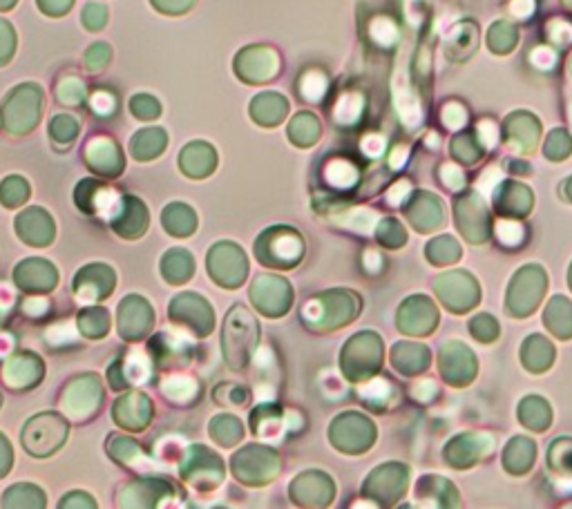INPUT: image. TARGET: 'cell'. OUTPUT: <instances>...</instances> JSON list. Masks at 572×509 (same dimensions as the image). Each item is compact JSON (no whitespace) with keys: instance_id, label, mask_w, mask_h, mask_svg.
<instances>
[{"instance_id":"6da1fadb","label":"cell","mask_w":572,"mask_h":509,"mask_svg":"<svg viewBox=\"0 0 572 509\" xmlns=\"http://www.w3.org/2000/svg\"><path fill=\"white\" fill-rule=\"evenodd\" d=\"M257 347H260V324L246 306L235 304L226 313L222 326V353L226 364L233 371L246 369Z\"/></svg>"},{"instance_id":"7a4b0ae2","label":"cell","mask_w":572,"mask_h":509,"mask_svg":"<svg viewBox=\"0 0 572 509\" xmlns=\"http://www.w3.org/2000/svg\"><path fill=\"white\" fill-rule=\"evenodd\" d=\"M304 255V239L295 228L273 226L255 239V257L262 266L269 268H293Z\"/></svg>"},{"instance_id":"3957f363","label":"cell","mask_w":572,"mask_h":509,"mask_svg":"<svg viewBox=\"0 0 572 509\" xmlns=\"http://www.w3.org/2000/svg\"><path fill=\"white\" fill-rule=\"evenodd\" d=\"M68 434V420L61 414H54V411H45V414H36L25 422L21 434L23 449L34 458H47L65 445Z\"/></svg>"},{"instance_id":"277c9868","label":"cell","mask_w":572,"mask_h":509,"mask_svg":"<svg viewBox=\"0 0 572 509\" xmlns=\"http://www.w3.org/2000/svg\"><path fill=\"white\" fill-rule=\"evenodd\" d=\"M233 474L244 485L262 487L280 474L282 458L278 451L266 445H246L231 460Z\"/></svg>"},{"instance_id":"5b68a950","label":"cell","mask_w":572,"mask_h":509,"mask_svg":"<svg viewBox=\"0 0 572 509\" xmlns=\"http://www.w3.org/2000/svg\"><path fill=\"white\" fill-rule=\"evenodd\" d=\"M61 409L63 414L74 422H88L99 414L103 402V387L99 376L94 373H81L63 387L61 393Z\"/></svg>"},{"instance_id":"8992f818","label":"cell","mask_w":572,"mask_h":509,"mask_svg":"<svg viewBox=\"0 0 572 509\" xmlns=\"http://www.w3.org/2000/svg\"><path fill=\"white\" fill-rule=\"evenodd\" d=\"M179 474L184 483L199 489V492H211L224 483L226 467L213 449L204 445H193L186 449L184 458H181Z\"/></svg>"},{"instance_id":"52a82bcc","label":"cell","mask_w":572,"mask_h":509,"mask_svg":"<svg viewBox=\"0 0 572 509\" xmlns=\"http://www.w3.org/2000/svg\"><path fill=\"white\" fill-rule=\"evenodd\" d=\"M206 268L213 282L219 286L237 288L244 284L246 275H249V259L237 244L217 242L206 257Z\"/></svg>"},{"instance_id":"ba28073f","label":"cell","mask_w":572,"mask_h":509,"mask_svg":"<svg viewBox=\"0 0 572 509\" xmlns=\"http://www.w3.org/2000/svg\"><path fill=\"white\" fill-rule=\"evenodd\" d=\"M168 318L184 326L195 338H206L215 329V311L202 295L181 293L168 306Z\"/></svg>"},{"instance_id":"9c48e42d","label":"cell","mask_w":572,"mask_h":509,"mask_svg":"<svg viewBox=\"0 0 572 509\" xmlns=\"http://www.w3.org/2000/svg\"><path fill=\"white\" fill-rule=\"evenodd\" d=\"M251 302L266 318H284L291 309V284L278 275H257L251 286Z\"/></svg>"},{"instance_id":"30bf717a","label":"cell","mask_w":572,"mask_h":509,"mask_svg":"<svg viewBox=\"0 0 572 509\" xmlns=\"http://www.w3.org/2000/svg\"><path fill=\"white\" fill-rule=\"evenodd\" d=\"M177 496L175 487L164 478L130 480L117 492L119 507H164Z\"/></svg>"},{"instance_id":"8fae6325","label":"cell","mask_w":572,"mask_h":509,"mask_svg":"<svg viewBox=\"0 0 572 509\" xmlns=\"http://www.w3.org/2000/svg\"><path fill=\"white\" fill-rule=\"evenodd\" d=\"M152 371H155V362H152L150 355L139 349L126 351L110 364L108 369L110 387L114 391H128L132 387H141V384H146L152 378Z\"/></svg>"},{"instance_id":"7c38bea8","label":"cell","mask_w":572,"mask_h":509,"mask_svg":"<svg viewBox=\"0 0 572 509\" xmlns=\"http://www.w3.org/2000/svg\"><path fill=\"white\" fill-rule=\"evenodd\" d=\"M152 326H155V311H152L148 300H143L141 295H128L119 304L117 331L123 340L139 342L148 338Z\"/></svg>"},{"instance_id":"4fadbf2b","label":"cell","mask_w":572,"mask_h":509,"mask_svg":"<svg viewBox=\"0 0 572 509\" xmlns=\"http://www.w3.org/2000/svg\"><path fill=\"white\" fill-rule=\"evenodd\" d=\"M5 387L12 391H30L45 378V362L32 351L12 353L0 371Z\"/></svg>"},{"instance_id":"5bb4252c","label":"cell","mask_w":572,"mask_h":509,"mask_svg":"<svg viewBox=\"0 0 572 509\" xmlns=\"http://www.w3.org/2000/svg\"><path fill=\"white\" fill-rule=\"evenodd\" d=\"M150 358L159 369L188 367L195 358V344L188 335L164 331L150 340Z\"/></svg>"},{"instance_id":"9a60e30c","label":"cell","mask_w":572,"mask_h":509,"mask_svg":"<svg viewBox=\"0 0 572 509\" xmlns=\"http://www.w3.org/2000/svg\"><path fill=\"white\" fill-rule=\"evenodd\" d=\"M117 286V273L108 264H88L74 277V297L83 304H97L112 295Z\"/></svg>"},{"instance_id":"2e32d148","label":"cell","mask_w":572,"mask_h":509,"mask_svg":"<svg viewBox=\"0 0 572 509\" xmlns=\"http://www.w3.org/2000/svg\"><path fill=\"white\" fill-rule=\"evenodd\" d=\"M14 284L25 293L45 295L54 291L56 284H59V271H56L54 264L47 262V259H23L14 271Z\"/></svg>"},{"instance_id":"e0dca14e","label":"cell","mask_w":572,"mask_h":509,"mask_svg":"<svg viewBox=\"0 0 572 509\" xmlns=\"http://www.w3.org/2000/svg\"><path fill=\"white\" fill-rule=\"evenodd\" d=\"M152 416H155V405L152 400L141 391H128L114 402L112 407V418L121 429L128 431H143L148 425Z\"/></svg>"},{"instance_id":"ac0fdd59","label":"cell","mask_w":572,"mask_h":509,"mask_svg":"<svg viewBox=\"0 0 572 509\" xmlns=\"http://www.w3.org/2000/svg\"><path fill=\"white\" fill-rule=\"evenodd\" d=\"M112 230L123 239H139L148 230V208L137 197H123L119 199L117 210L108 219Z\"/></svg>"},{"instance_id":"d6986e66","label":"cell","mask_w":572,"mask_h":509,"mask_svg":"<svg viewBox=\"0 0 572 509\" xmlns=\"http://www.w3.org/2000/svg\"><path fill=\"white\" fill-rule=\"evenodd\" d=\"M121 199V192L112 190L106 184H99V181H81L76 186V206H79L85 215H99L110 219L114 210H117V204Z\"/></svg>"},{"instance_id":"ffe728a7","label":"cell","mask_w":572,"mask_h":509,"mask_svg":"<svg viewBox=\"0 0 572 509\" xmlns=\"http://www.w3.org/2000/svg\"><path fill=\"white\" fill-rule=\"evenodd\" d=\"M16 233L25 244H30L34 248H45L54 242L56 224L47 210L27 208L16 217Z\"/></svg>"},{"instance_id":"44dd1931","label":"cell","mask_w":572,"mask_h":509,"mask_svg":"<svg viewBox=\"0 0 572 509\" xmlns=\"http://www.w3.org/2000/svg\"><path fill=\"white\" fill-rule=\"evenodd\" d=\"M251 431L257 438L264 440V443L269 445L278 443L286 431H289L286 411L275 405H269V402H262V405H257L251 414Z\"/></svg>"},{"instance_id":"7402d4cb","label":"cell","mask_w":572,"mask_h":509,"mask_svg":"<svg viewBox=\"0 0 572 509\" xmlns=\"http://www.w3.org/2000/svg\"><path fill=\"white\" fill-rule=\"evenodd\" d=\"M289 492L298 505H324L333 496V485L320 472H304L293 480Z\"/></svg>"},{"instance_id":"603a6c76","label":"cell","mask_w":572,"mask_h":509,"mask_svg":"<svg viewBox=\"0 0 572 509\" xmlns=\"http://www.w3.org/2000/svg\"><path fill=\"white\" fill-rule=\"evenodd\" d=\"M108 454L112 460H117L121 467L135 469V472H148V469L155 467V460H152L150 454H146V449H143L137 440L126 436L112 434L108 438Z\"/></svg>"},{"instance_id":"cb8c5ba5","label":"cell","mask_w":572,"mask_h":509,"mask_svg":"<svg viewBox=\"0 0 572 509\" xmlns=\"http://www.w3.org/2000/svg\"><path fill=\"white\" fill-rule=\"evenodd\" d=\"M161 393L177 407H190L202 396V387H199V380L188 373H173L161 382Z\"/></svg>"},{"instance_id":"d4e9b609","label":"cell","mask_w":572,"mask_h":509,"mask_svg":"<svg viewBox=\"0 0 572 509\" xmlns=\"http://www.w3.org/2000/svg\"><path fill=\"white\" fill-rule=\"evenodd\" d=\"M195 273V257L190 255L186 248H170V251L161 257V275L164 280L173 286L186 284Z\"/></svg>"},{"instance_id":"484cf974","label":"cell","mask_w":572,"mask_h":509,"mask_svg":"<svg viewBox=\"0 0 572 509\" xmlns=\"http://www.w3.org/2000/svg\"><path fill=\"white\" fill-rule=\"evenodd\" d=\"M161 224H164L166 233L173 237H188L197 230V215L195 210L186 204H170L161 213Z\"/></svg>"},{"instance_id":"4316f807","label":"cell","mask_w":572,"mask_h":509,"mask_svg":"<svg viewBox=\"0 0 572 509\" xmlns=\"http://www.w3.org/2000/svg\"><path fill=\"white\" fill-rule=\"evenodd\" d=\"M88 163L94 172H101V175H108V177L119 175L123 168L119 150L110 146V143H106V139L92 143L88 150Z\"/></svg>"},{"instance_id":"83f0119b","label":"cell","mask_w":572,"mask_h":509,"mask_svg":"<svg viewBox=\"0 0 572 509\" xmlns=\"http://www.w3.org/2000/svg\"><path fill=\"white\" fill-rule=\"evenodd\" d=\"M76 329L88 340H103L110 331V313L103 306H88L76 318Z\"/></svg>"},{"instance_id":"f1b7e54d","label":"cell","mask_w":572,"mask_h":509,"mask_svg":"<svg viewBox=\"0 0 572 509\" xmlns=\"http://www.w3.org/2000/svg\"><path fill=\"white\" fill-rule=\"evenodd\" d=\"M181 170L193 179H204L215 170V152L208 146H193L181 155Z\"/></svg>"},{"instance_id":"f546056e","label":"cell","mask_w":572,"mask_h":509,"mask_svg":"<svg viewBox=\"0 0 572 509\" xmlns=\"http://www.w3.org/2000/svg\"><path fill=\"white\" fill-rule=\"evenodd\" d=\"M208 434L215 440L217 445L222 447H235L242 443L244 438V425L240 418L235 416H228V414H219L211 420V429H208Z\"/></svg>"},{"instance_id":"4dcf8cb0","label":"cell","mask_w":572,"mask_h":509,"mask_svg":"<svg viewBox=\"0 0 572 509\" xmlns=\"http://www.w3.org/2000/svg\"><path fill=\"white\" fill-rule=\"evenodd\" d=\"M47 498L41 487L32 483H18L9 487L3 496V507H45Z\"/></svg>"},{"instance_id":"1f68e13d","label":"cell","mask_w":572,"mask_h":509,"mask_svg":"<svg viewBox=\"0 0 572 509\" xmlns=\"http://www.w3.org/2000/svg\"><path fill=\"white\" fill-rule=\"evenodd\" d=\"M30 199V184L21 177H9L0 184V204L5 208H18Z\"/></svg>"},{"instance_id":"d6a6232c","label":"cell","mask_w":572,"mask_h":509,"mask_svg":"<svg viewBox=\"0 0 572 509\" xmlns=\"http://www.w3.org/2000/svg\"><path fill=\"white\" fill-rule=\"evenodd\" d=\"M213 400L217 402L219 407H228V409H240L249 402V391H246L242 384L237 382H224L217 384L213 391Z\"/></svg>"},{"instance_id":"836d02e7","label":"cell","mask_w":572,"mask_h":509,"mask_svg":"<svg viewBox=\"0 0 572 509\" xmlns=\"http://www.w3.org/2000/svg\"><path fill=\"white\" fill-rule=\"evenodd\" d=\"M79 335L81 333L72 331V326L68 322L54 324L50 326V331H47V344H52V347H68V344H76Z\"/></svg>"},{"instance_id":"e575fe53","label":"cell","mask_w":572,"mask_h":509,"mask_svg":"<svg viewBox=\"0 0 572 509\" xmlns=\"http://www.w3.org/2000/svg\"><path fill=\"white\" fill-rule=\"evenodd\" d=\"M50 311V300L47 297H30L23 302V313L32 320H41Z\"/></svg>"},{"instance_id":"d590c367","label":"cell","mask_w":572,"mask_h":509,"mask_svg":"<svg viewBox=\"0 0 572 509\" xmlns=\"http://www.w3.org/2000/svg\"><path fill=\"white\" fill-rule=\"evenodd\" d=\"M59 507H97V503L92 501V496L88 492H70L59 503Z\"/></svg>"},{"instance_id":"8d00e7d4","label":"cell","mask_w":572,"mask_h":509,"mask_svg":"<svg viewBox=\"0 0 572 509\" xmlns=\"http://www.w3.org/2000/svg\"><path fill=\"white\" fill-rule=\"evenodd\" d=\"M12 463H14L12 447H9L7 438L0 434V478H5L9 474V469H12Z\"/></svg>"},{"instance_id":"74e56055","label":"cell","mask_w":572,"mask_h":509,"mask_svg":"<svg viewBox=\"0 0 572 509\" xmlns=\"http://www.w3.org/2000/svg\"><path fill=\"white\" fill-rule=\"evenodd\" d=\"M92 108L97 110L99 114H110L114 110V99L108 92H99L97 96L92 99Z\"/></svg>"},{"instance_id":"f35d334b","label":"cell","mask_w":572,"mask_h":509,"mask_svg":"<svg viewBox=\"0 0 572 509\" xmlns=\"http://www.w3.org/2000/svg\"><path fill=\"white\" fill-rule=\"evenodd\" d=\"M16 340L12 333H0V358H9L14 353Z\"/></svg>"},{"instance_id":"ab89813d","label":"cell","mask_w":572,"mask_h":509,"mask_svg":"<svg viewBox=\"0 0 572 509\" xmlns=\"http://www.w3.org/2000/svg\"><path fill=\"white\" fill-rule=\"evenodd\" d=\"M5 311H7L5 306H0V322H3V318H5Z\"/></svg>"},{"instance_id":"60d3db41","label":"cell","mask_w":572,"mask_h":509,"mask_svg":"<svg viewBox=\"0 0 572 509\" xmlns=\"http://www.w3.org/2000/svg\"><path fill=\"white\" fill-rule=\"evenodd\" d=\"M0 405H3V396H0Z\"/></svg>"}]
</instances>
